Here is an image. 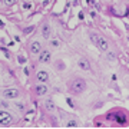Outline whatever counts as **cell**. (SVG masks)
<instances>
[{"mask_svg":"<svg viewBox=\"0 0 129 129\" xmlns=\"http://www.w3.org/2000/svg\"><path fill=\"white\" fill-rule=\"evenodd\" d=\"M90 39H92V42L96 45L101 50H108V47H109V45H108V40H106L105 37H102L101 35H96V33H90Z\"/></svg>","mask_w":129,"mask_h":129,"instance_id":"1","label":"cell"},{"mask_svg":"<svg viewBox=\"0 0 129 129\" xmlns=\"http://www.w3.org/2000/svg\"><path fill=\"white\" fill-rule=\"evenodd\" d=\"M85 88H86V83H85V80H82V79H75L73 82H70V90L72 92H82V90H85Z\"/></svg>","mask_w":129,"mask_h":129,"instance_id":"2","label":"cell"},{"mask_svg":"<svg viewBox=\"0 0 129 129\" xmlns=\"http://www.w3.org/2000/svg\"><path fill=\"white\" fill-rule=\"evenodd\" d=\"M12 123V116L5 111H0V125L3 126H9Z\"/></svg>","mask_w":129,"mask_h":129,"instance_id":"3","label":"cell"},{"mask_svg":"<svg viewBox=\"0 0 129 129\" xmlns=\"http://www.w3.org/2000/svg\"><path fill=\"white\" fill-rule=\"evenodd\" d=\"M17 95H19L17 89L10 88V89H5L3 90V96L7 98V99H14V98H17Z\"/></svg>","mask_w":129,"mask_h":129,"instance_id":"4","label":"cell"},{"mask_svg":"<svg viewBox=\"0 0 129 129\" xmlns=\"http://www.w3.org/2000/svg\"><path fill=\"white\" fill-rule=\"evenodd\" d=\"M30 52H32L33 55H37V53H40L42 52V46L39 42H32V45H30Z\"/></svg>","mask_w":129,"mask_h":129,"instance_id":"5","label":"cell"},{"mask_svg":"<svg viewBox=\"0 0 129 129\" xmlns=\"http://www.w3.org/2000/svg\"><path fill=\"white\" fill-rule=\"evenodd\" d=\"M39 60H40L42 63H46V62H49V60H50V52L43 50L40 53V56H39Z\"/></svg>","mask_w":129,"mask_h":129,"instance_id":"6","label":"cell"},{"mask_svg":"<svg viewBox=\"0 0 129 129\" xmlns=\"http://www.w3.org/2000/svg\"><path fill=\"white\" fill-rule=\"evenodd\" d=\"M42 35H43L45 39H49V36H50V26L47 23H45L42 26Z\"/></svg>","mask_w":129,"mask_h":129,"instance_id":"7","label":"cell"},{"mask_svg":"<svg viewBox=\"0 0 129 129\" xmlns=\"http://www.w3.org/2000/svg\"><path fill=\"white\" fill-rule=\"evenodd\" d=\"M37 80H39V82H47V80H49V75H47V72L40 70V72L37 73Z\"/></svg>","mask_w":129,"mask_h":129,"instance_id":"8","label":"cell"},{"mask_svg":"<svg viewBox=\"0 0 129 129\" xmlns=\"http://www.w3.org/2000/svg\"><path fill=\"white\" fill-rule=\"evenodd\" d=\"M78 66L82 70H89V69H90V64H89V62L86 59H80V60H79V63H78Z\"/></svg>","mask_w":129,"mask_h":129,"instance_id":"9","label":"cell"},{"mask_svg":"<svg viewBox=\"0 0 129 129\" xmlns=\"http://www.w3.org/2000/svg\"><path fill=\"white\" fill-rule=\"evenodd\" d=\"M47 92V88L46 86H43V85H39L36 88V93L39 95V96H42V95H45V93Z\"/></svg>","mask_w":129,"mask_h":129,"instance_id":"10","label":"cell"},{"mask_svg":"<svg viewBox=\"0 0 129 129\" xmlns=\"http://www.w3.org/2000/svg\"><path fill=\"white\" fill-rule=\"evenodd\" d=\"M45 105H46V109H47V111H53V109H55V105H53V102H52L50 99H47Z\"/></svg>","mask_w":129,"mask_h":129,"instance_id":"11","label":"cell"},{"mask_svg":"<svg viewBox=\"0 0 129 129\" xmlns=\"http://www.w3.org/2000/svg\"><path fill=\"white\" fill-rule=\"evenodd\" d=\"M66 126H68V128H76V126H78V123H76V120H69Z\"/></svg>","mask_w":129,"mask_h":129,"instance_id":"12","label":"cell"},{"mask_svg":"<svg viewBox=\"0 0 129 129\" xmlns=\"http://www.w3.org/2000/svg\"><path fill=\"white\" fill-rule=\"evenodd\" d=\"M2 2H3L6 6H13L14 3H16V0H2Z\"/></svg>","mask_w":129,"mask_h":129,"instance_id":"13","label":"cell"},{"mask_svg":"<svg viewBox=\"0 0 129 129\" xmlns=\"http://www.w3.org/2000/svg\"><path fill=\"white\" fill-rule=\"evenodd\" d=\"M52 45H53L55 47H59L60 46V42L59 40H52Z\"/></svg>","mask_w":129,"mask_h":129,"instance_id":"14","label":"cell"},{"mask_svg":"<svg viewBox=\"0 0 129 129\" xmlns=\"http://www.w3.org/2000/svg\"><path fill=\"white\" fill-rule=\"evenodd\" d=\"M23 7H24V9H32V5H30V3H24V6H23Z\"/></svg>","mask_w":129,"mask_h":129,"instance_id":"15","label":"cell"},{"mask_svg":"<svg viewBox=\"0 0 129 129\" xmlns=\"http://www.w3.org/2000/svg\"><path fill=\"white\" fill-rule=\"evenodd\" d=\"M66 101H68V103H69L70 106H73V103H72V99H69V98H68V99H66Z\"/></svg>","mask_w":129,"mask_h":129,"instance_id":"16","label":"cell"},{"mask_svg":"<svg viewBox=\"0 0 129 129\" xmlns=\"http://www.w3.org/2000/svg\"><path fill=\"white\" fill-rule=\"evenodd\" d=\"M33 30V27H29V29H26V33H30Z\"/></svg>","mask_w":129,"mask_h":129,"instance_id":"17","label":"cell"}]
</instances>
